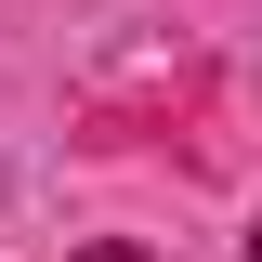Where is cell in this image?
I'll return each instance as SVG.
<instances>
[{"mask_svg":"<svg viewBox=\"0 0 262 262\" xmlns=\"http://www.w3.org/2000/svg\"><path fill=\"white\" fill-rule=\"evenodd\" d=\"M249 262H262V236H249Z\"/></svg>","mask_w":262,"mask_h":262,"instance_id":"6da1fadb","label":"cell"}]
</instances>
